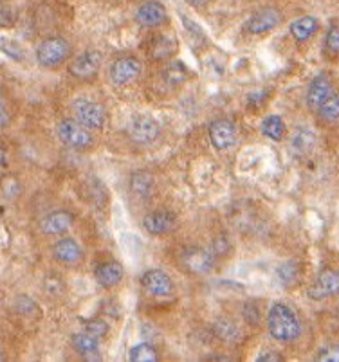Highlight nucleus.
I'll list each match as a JSON object with an SVG mask.
<instances>
[{
    "mask_svg": "<svg viewBox=\"0 0 339 362\" xmlns=\"http://www.w3.org/2000/svg\"><path fill=\"white\" fill-rule=\"evenodd\" d=\"M56 136L69 148H87L92 144L88 128L74 119H62L56 127Z\"/></svg>",
    "mask_w": 339,
    "mask_h": 362,
    "instance_id": "4",
    "label": "nucleus"
},
{
    "mask_svg": "<svg viewBox=\"0 0 339 362\" xmlns=\"http://www.w3.org/2000/svg\"><path fill=\"white\" fill-rule=\"evenodd\" d=\"M209 0H186V4L193 6V8H202V6L208 4Z\"/></svg>",
    "mask_w": 339,
    "mask_h": 362,
    "instance_id": "40",
    "label": "nucleus"
},
{
    "mask_svg": "<svg viewBox=\"0 0 339 362\" xmlns=\"http://www.w3.org/2000/svg\"><path fill=\"white\" fill-rule=\"evenodd\" d=\"M128 358L132 362H156L157 361V351L152 344L148 342H141L137 346H134L128 354Z\"/></svg>",
    "mask_w": 339,
    "mask_h": 362,
    "instance_id": "27",
    "label": "nucleus"
},
{
    "mask_svg": "<svg viewBox=\"0 0 339 362\" xmlns=\"http://www.w3.org/2000/svg\"><path fill=\"white\" fill-rule=\"evenodd\" d=\"M208 361H229L228 357H209Z\"/></svg>",
    "mask_w": 339,
    "mask_h": 362,
    "instance_id": "41",
    "label": "nucleus"
},
{
    "mask_svg": "<svg viewBox=\"0 0 339 362\" xmlns=\"http://www.w3.org/2000/svg\"><path fill=\"white\" fill-rule=\"evenodd\" d=\"M166 18L168 11L163 2H159V0H146L136 11V21L143 28H157V25L164 24Z\"/></svg>",
    "mask_w": 339,
    "mask_h": 362,
    "instance_id": "13",
    "label": "nucleus"
},
{
    "mask_svg": "<svg viewBox=\"0 0 339 362\" xmlns=\"http://www.w3.org/2000/svg\"><path fill=\"white\" fill-rule=\"evenodd\" d=\"M258 310H256L255 303H246V307H243V317L246 321L251 322V325H256L258 322Z\"/></svg>",
    "mask_w": 339,
    "mask_h": 362,
    "instance_id": "37",
    "label": "nucleus"
},
{
    "mask_svg": "<svg viewBox=\"0 0 339 362\" xmlns=\"http://www.w3.org/2000/svg\"><path fill=\"white\" fill-rule=\"evenodd\" d=\"M141 285L148 294L157 296V298H166L173 292L172 278L161 269H150L141 276Z\"/></svg>",
    "mask_w": 339,
    "mask_h": 362,
    "instance_id": "11",
    "label": "nucleus"
},
{
    "mask_svg": "<svg viewBox=\"0 0 339 362\" xmlns=\"http://www.w3.org/2000/svg\"><path fill=\"white\" fill-rule=\"evenodd\" d=\"M163 78L168 85H172V87H177V85L184 83L188 78V69L184 67L183 62H173V64L166 65L163 72Z\"/></svg>",
    "mask_w": 339,
    "mask_h": 362,
    "instance_id": "26",
    "label": "nucleus"
},
{
    "mask_svg": "<svg viewBox=\"0 0 339 362\" xmlns=\"http://www.w3.org/2000/svg\"><path fill=\"white\" fill-rule=\"evenodd\" d=\"M141 74V62L134 56H123L117 58L114 64L108 69V76H110L112 83L116 85H127L134 81L137 76Z\"/></svg>",
    "mask_w": 339,
    "mask_h": 362,
    "instance_id": "10",
    "label": "nucleus"
},
{
    "mask_svg": "<svg viewBox=\"0 0 339 362\" xmlns=\"http://www.w3.org/2000/svg\"><path fill=\"white\" fill-rule=\"evenodd\" d=\"M316 361L319 362H339V344H327L319 348L316 354Z\"/></svg>",
    "mask_w": 339,
    "mask_h": 362,
    "instance_id": "32",
    "label": "nucleus"
},
{
    "mask_svg": "<svg viewBox=\"0 0 339 362\" xmlns=\"http://www.w3.org/2000/svg\"><path fill=\"white\" fill-rule=\"evenodd\" d=\"M332 83L328 80L327 74H319L316 76L314 80L311 81L307 88V105L311 110L318 112V108L323 105V101L327 100L332 94Z\"/></svg>",
    "mask_w": 339,
    "mask_h": 362,
    "instance_id": "15",
    "label": "nucleus"
},
{
    "mask_svg": "<svg viewBox=\"0 0 339 362\" xmlns=\"http://www.w3.org/2000/svg\"><path fill=\"white\" fill-rule=\"evenodd\" d=\"M325 49L332 54H338L339 52V25H331L325 35Z\"/></svg>",
    "mask_w": 339,
    "mask_h": 362,
    "instance_id": "33",
    "label": "nucleus"
},
{
    "mask_svg": "<svg viewBox=\"0 0 339 362\" xmlns=\"http://www.w3.org/2000/svg\"><path fill=\"white\" fill-rule=\"evenodd\" d=\"M268 328L272 339L280 342H292L301 334V322L296 312L284 303L272 305L268 314Z\"/></svg>",
    "mask_w": 339,
    "mask_h": 362,
    "instance_id": "1",
    "label": "nucleus"
},
{
    "mask_svg": "<svg viewBox=\"0 0 339 362\" xmlns=\"http://www.w3.org/2000/svg\"><path fill=\"white\" fill-rule=\"evenodd\" d=\"M44 288L49 296H54V298H58V296L64 294V291H65L64 279H62L60 276L49 274L47 278L44 279Z\"/></svg>",
    "mask_w": 339,
    "mask_h": 362,
    "instance_id": "31",
    "label": "nucleus"
},
{
    "mask_svg": "<svg viewBox=\"0 0 339 362\" xmlns=\"http://www.w3.org/2000/svg\"><path fill=\"white\" fill-rule=\"evenodd\" d=\"M209 141L213 148L219 151H226L235 144L236 128L229 119H217L209 124Z\"/></svg>",
    "mask_w": 339,
    "mask_h": 362,
    "instance_id": "12",
    "label": "nucleus"
},
{
    "mask_svg": "<svg viewBox=\"0 0 339 362\" xmlns=\"http://www.w3.org/2000/svg\"><path fill=\"white\" fill-rule=\"evenodd\" d=\"M309 298L314 301H321V299L332 298V296L339 294V271L338 269H323L316 276L312 285L309 287Z\"/></svg>",
    "mask_w": 339,
    "mask_h": 362,
    "instance_id": "8",
    "label": "nucleus"
},
{
    "mask_svg": "<svg viewBox=\"0 0 339 362\" xmlns=\"http://www.w3.org/2000/svg\"><path fill=\"white\" fill-rule=\"evenodd\" d=\"M276 276H278L282 285H294L299 279V267L296 262H285L276 269Z\"/></svg>",
    "mask_w": 339,
    "mask_h": 362,
    "instance_id": "28",
    "label": "nucleus"
},
{
    "mask_svg": "<svg viewBox=\"0 0 339 362\" xmlns=\"http://www.w3.org/2000/svg\"><path fill=\"white\" fill-rule=\"evenodd\" d=\"M179 263L184 271L190 274L202 276L208 274L215 265V255L208 249L199 245H190L184 247L183 251L179 252Z\"/></svg>",
    "mask_w": 339,
    "mask_h": 362,
    "instance_id": "2",
    "label": "nucleus"
},
{
    "mask_svg": "<svg viewBox=\"0 0 339 362\" xmlns=\"http://www.w3.org/2000/svg\"><path fill=\"white\" fill-rule=\"evenodd\" d=\"M256 361L258 362H282L284 361V357H282L278 351H263V354L260 355Z\"/></svg>",
    "mask_w": 339,
    "mask_h": 362,
    "instance_id": "39",
    "label": "nucleus"
},
{
    "mask_svg": "<svg viewBox=\"0 0 339 362\" xmlns=\"http://www.w3.org/2000/svg\"><path fill=\"white\" fill-rule=\"evenodd\" d=\"M177 216L172 211H166V209H159V211L148 213L143 218V227L146 229L150 235H164V233L172 231L176 227Z\"/></svg>",
    "mask_w": 339,
    "mask_h": 362,
    "instance_id": "14",
    "label": "nucleus"
},
{
    "mask_svg": "<svg viewBox=\"0 0 339 362\" xmlns=\"http://www.w3.org/2000/svg\"><path fill=\"white\" fill-rule=\"evenodd\" d=\"M52 256L60 263H76L81 258V247L76 240L62 238L52 245Z\"/></svg>",
    "mask_w": 339,
    "mask_h": 362,
    "instance_id": "18",
    "label": "nucleus"
},
{
    "mask_svg": "<svg viewBox=\"0 0 339 362\" xmlns=\"http://www.w3.org/2000/svg\"><path fill=\"white\" fill-rule=\"evenodd\" d=\"M72 346L76 348L84 357H91V355H96L100 351V339L84 330L80 334L72 335Z\"/></svg>",
    "mask_w": 339,
    "mask_h": 362,
    "instance_id": "22",
    "label": "nucleus"
},
{
    "mask_svg": "<svg viewBox=\"0 0 339 362\" xmlns=\"http://www.w3.org/2000/svg\"><path fill=\"white\" fill-rule=\"evenodd\" d=\"M85 186H87V193H91L88 195L91 202H96L94 199H98V206L105 204V200H107V187H105V184H101L98 179H88Z\"/></svg>",
    "mask_w": 339,
    "mask_h": 362,
    "instance_id": "30",
    "label": "nucleus"
},
{
    "mask_svg": "<svg viewBox=\"0 0 339 362\" xmlns=\"http://www.w3.org/2000/svg\"><path fill=\"white\" fill-rule=\"evenodd\" d=\"M15 307L18 308V312H22V314H28V315H31L33 312L36 310L35 303H33L29 298H25V296H21V298L16 299Z\"/></svg>",
    "mask_w": 339,
    "mask_h": 362,
    "instance_id": "36",
    "label": "nucleus"
},
{
    "mask_svg": "<svg viewBox=\"0 0 339 362\" xmlns=\"http://www.w3.org/2000/svg\"><path fill=\"white\" fill-rule=\"evenodd\" d=\"M229 249H231V243H229V240L226 238V236H217L215 240H213V245H212V252L217 256H226L229 252Z\"/></svg>",
    "mask_w": 339,
    "mask_h": 362,
    "instance_id": "35",
    "label": "nucleus"
},
{
    "mask_svg": "<svg viewBox=\"0 0 339 362\" xmlns=\"http://www.w3.org/2000/svg\"><path fill=\"white\" fill-rule=\"evenodd\" d=\"M316 146V136L312 130H307V128H299L291 136V141H289V148L294 156L301 157L307 156L314 150Z\"/></svg>",
    "mask_w": 339,
    "mask_h": 362,
    "instance_id": "19",
    "label": "nucleus"
},
{
    "mask_svg": "<svg viewBox=\"0 0 339 362\" xmlns=\"http://www.w3.org/2000/svg\"><path fill=\"white\" fill-rule=\"evenodd\" d=\"M72 112H74L76 121H80L88 130H100L105 127V119H107L105 108L96 101L80 98L72 103Z\"/></svg>",
    "mask_w": 339,
    "mask_h": 362,
    "instance_id": "5",
    "label": "nucleus"
},
{
    "mask_svg": "<svg viewBox=\"0 0 339 362\" xmlns=\"http://www.w3.org/2000/svg\"><path fill=\"white\" fill-rule=\"evenodd\" d=\"M213 334L215 337H219L222 342H239L240 341V328L236 327L231 319H219V321L213 325Z\"/></svg>",
    "mask_w": 339,
    "mask_h": 362,
    "instance_id": "24",
    "label": "nucleus"
},
{
    "mask_svg": "<svg viewBox=\"0 0 339 362\" xmlns=\"http://www.w3.org/2000/svg\"><path fill=\"white\" fill-rule=\"evenodd\" d=\"M318 114L325 121H338L339 119V94L332 92L331 96L323 101V105L318 108Z\"/></svg>",
    "mask_w": 339,
    "mask_h": 362,
    "instance_id": "29",
    "label": "nucleus"
},
{
    "mask_svg": "<svg viewBox=\"0 0 339 362\" xmlns=\"http://www.w3.org/2000/svg\"><path fill=\"white\" fill-rule=\"evenodd\" d=\"M69 52H71V45L65 38L51 36L36 47V62L42 67H54V65H60L62 62L67 60Z\"/></svg>",
    "mask_w": 339,
    "mask_h": 362,
    "instance_id": "3",
    "label": "nucleus"
},
{
    "mask_svg": "<svg viewBox=\"0 0 339 362\" xmlns=\"http://www.w3.org/2000/svg\"><path fill=\"white\" fill-rule=\"evenodd\" d=\"M177 49V42L166 35H157L152 44V56L156 60H164L168 56H172Z\"/></svg>",
    "mask_w": 339,
    "mask_h": 362,
    "instance_id": "25",
    "label": "nucleus"
},
{
    "mask_svg": "<svg viewBox=\"0 0 339 362\" xmlns=\"http://www.w3.org/2000/svg\"><path fill=\"white\" fill-rule=\"evenodd\" d=\"M284 21V15L275 6H268V8H262L258 11L253 13L251 16L246 22V29L251 35H263V33L272 31L275 28H278Z\"/></svg>",
    "mask_w": 339,
    "mask_h": 362,
    "instance_id": "6",
    "label": "nucleus"
},
{
    "mask_svg": "<svg viewBox=\"0 0 339 362\" xmlns=\"http://www.w3.org/2000/svg\"><path fill=\"white\" fill-rule=\"evenodd\" d=\"M74 222V216L72 213L65 211V209H58V211H52L42 220V231L45 235H62V233L69 231Z\"/></svg>",
    "mask_w": 339,
    "mask_h": 362,
    "instance_id": "16",
    "label": "nucleus"
},
{
    "mask_svg": "<svg viewBox=\"0 0 339 362\" xmlns=\"http://www.w3.org/2000/svg\"><path fill=\"white\" fill-rule=\"evenodd\" d=\"M123 267L117 262H103L100 263V265L96 267V271H94V278H96V281L105 288L116 287L117 283L123 279Z\"/></svg>",
    "mask_w": 339,
    "mask_h": 362,
    "instance_id": "17",
    "label": "nucleus"
},
{
    "mask_svg": "<svg viewBox=\"0 0 339 362\" xmlns=\"http://www.w3.org/2000/svg\"><path fill=\"white\" fill-rule=\"evenodd\" d=\"M154 177L148 171H134L130 177V192L137 199H148L152 195Z\"/></svg>",
    "mask_w": 339,
    "mask_h": 362,
    "instance_id": "21",
    "label": "nucleus"
},
{
    "mask_svg": "<svg viewBox=\"0 0 339 362\" xmlns=\"http://www.w3.org/2000/svg\"><path fill=\"white\" fill-rule=\"evenodd\" d=\"M260 132L263 136L271 141H282L285 137V124L284 119L276 114H271V116L263 117L262 123H260Z\"/></svg>",
    "mask_w": 339,
    "mask_h": 362,
    "instance_id": "23",
    "label": "nucleus"
},
{
    "mask_svg": "<svg viewBox=\"0 0 339 362\" xmlns=\"http://www.w3.org/2000/svg\"><path fill=\"white\" fill-rule=\"evenodd\" d=\"M2 51L6 52V54H9L11 56V58H15V60H22V51H21V47H18V45H13L11 42H8V40H4L2 42Z\"/></svg>",
    "mask_w": 339,
    "mask_h": 362,
    "instance_id": "38",
    "label": "nucleus"
},
{
    "mask_svg": "<svg viewBox=\"0 0 339 362\" xmlns=\"http://www.w3.org/2000/svg\"><path fill=\"white\" fill-rule=\"evenodd\" d=\"M101 62H103V56L100 51H85L69 64V74L74 76L76 80L87 81L98 74Z\"/></svg>",
    "mask_w": 339,
    "mask_h": 362,
    "instance_id": "7",
    "label": "nucleus"
},
{
    "mask_svg": "<svg viewBox=\"0 0 339 362\" xmlns=\"http://www.w3.org/2000/svg\"><path fill=\"white\" fill-rule=\"evenodd\" d=\"M127 132L134 143L152 144L159 137V124L150 116H134L128 123Z\"/></svg>",
    "mask_w": 339,
    "mask_h": 362,
    "instance_id": "9",
    "label": "nucleus"
},
{
    "mask_svg": "<svg viewBox=\"0 0 339 362\" xmlns=\"http://www.w3.org/2000/svg\"><path fill=\"white\" fill-rule=\"evenodd\" d=\"M85 330H87L88 334L96 335L98 339H101V337H105V335H107L108 325L105 321H101V319H92V321L87 322Z\"/></svg>",
    "mask_w": 339,
    "mask_h": 362,
    "instance_id": "34",
    "label": "nucleus"
},
{
    "mask_svg": "<svg viewBox=\"0 0 339 362\" xmlns=\"http://www.w3.org/2000/svg\"><path fill=\"white\" fill-rule=\"evenodd\" d=\"M289 31H291L292 38H294L296 42H305L309 40L316 31H318V21L311 15L299 16V18H296V21L291 22Z\"/></svg>",
    "mask_w": 339,
    "mask_h": 362,
    "instance_id": "20",
    "label": "nucleus"
}]
</instances>
